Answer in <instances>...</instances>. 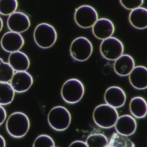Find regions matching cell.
Returning <instances> with one entry per match:
<instances>
[{"label": "cell", "instance_id": "obj_8", "mask_svg": "<svg viewBox=\"0 0 147 147\" xmlns=\"http://www.w3.org/2000/svg\"><path fill=\"white\" fill-rule=\"evenodd\" d=\"M98 20L97 12L90 5H82L75 12V22L81 28H90L93 27Z\"/></svg>", "mask_w": 147, "mask_h": 147}, {"label": "cell", "instance_id": "obj_25", "mask_svg": "<svg viewBox=\"0 0 147 147\" xmlns=\"http://www.w3.org/2000/svg\"><path fill=\"white\" fill-rule=\"evenodd\" d=\"M55 142L52 138L47 135H41L37 137L33 143L34 147H54Z\"/></svg>", "mask_w": 147, "mask_h": 147}, {"label": "cell", "instance_id": "obj_22", "mask_svg": "<svg viewBox=\"0 0 147 147\" xmlns=\"http://www.w3.org/2000/svg\"><path fill=\"white\" fill-rule=\"evenodd\" d=\"M14 74V70L9 63L4 62L2 59H0V82H11Z\"/></svg>", "mask_w": 147, "mask_h": 147}, {"label": "cell", "instance_id": "obj_11", "mask_svg": "<svg viewBox=\"0 0 147 147\" xmlns=\"http://www.w3.org/2000/svg\"><path fill=\"white\" fill-rule=\"evenodd\" d=\"M92 32L98 39L104 40L111 37L115 31V26L113 22L106 18L98 19L92 27Z\"/></svg>", "mask_w": 147, "mask_h": 147}, {"label": "cell", "instance_id": "obj_17", "mask_svg": "<svg viewBox=\"0 0 147 147\" xmlns=\"http://www.w3.org/2000/svg\"><path fill=\"white\" fill-rule=\"evenodd\" d=\"M9 64L14 71H26L30 66V60L26 54L20 51L11 53L9 57Z\"/></svg>", "mask_w": 147, "mask_h": 147}, {"label": "cell", "instance_id": "obj_4", "mask_svg": "<svg viewBox=\"0 0 147 147\" xmlns=\"http://www.w3.org/2000/svg\"><path fill=\"white\" fill-rule=\"evenodd\" d=\"M85 93V88L82 82L78 79H69L63 84L61 95L64 101L69 104L79 102Z\"/></svg>", "mask_w": 147, "mask_h": 147}, {"label": "cell", "instance_id": "obj_13", "mask_svg": "<svg viewBox=\"0 0 147 147\" xmlns=\"http://www.w3.org/2000/svg\"><path fill=\"white\" fill-rule=\"evenodd\" d=\"M33 82L32 76L27 71H17L13 74L10 84L15 92L23 93L30 89Z\"/></svg>", "mask_w": 147, "mask_h": 147}, {"label": "cell", "instance_id": "obj_6", "mask_svg": "<svg viewBox=\"0 0 147 147\" xmlns=\"http://www.w3.org/2000/svg\"><path fill=\"white\" fill-rule=\"evenodd\" d=\"M93 51V47L89 40L83 36L73 40L70 47L71 57L77 61L84 62L89 59Z\"/></svg>", "mask_w": 147, "mask_h": 147}, {"label": "cell", "instance_id": "obj_24", "mask_svg": "<svg viewBox=\"0 0 147 147\" xmlns=\"http://www.w3.org/2000/svg\"><path fill=\"white\" fill-rule=\"evenodd\" d=\"M125 137L119 134H113L109 143V147H134L132 142Z\"/></svg>", "mask_w": 147, "mask_h": 147}, {"label": "cell", "instance_id": "obj_3", "mask_svg": "<svg viewBox=\"0 0 147 147\" xmlns=\"http://www.w3.org/2000/svg\"><path fill=\"white\" fill-rule=\"evenodd\" d=\"M33 37L34 41L39 47L48 49L56 42L57 33L52 25L47 23H42L36 27Z\"/></svg>", "mask_w": 147, "mask_h": 147}, {"label": "cell", "instance_id": "obj_10", "mask_svg": "<svg viewBox=\"0 0 147 147\" xmlns=\"http://www.w3.org/2000/svg\"><path fill=\"white\" fill-rule=\"evenodd\" d=\"M24 44V40L21 34L11 31L5 33L1 40L2 49L11 53L20 51Z\"/></svg>", "mask_w": 147, "mask_h": 147}, {"label": "cell", "instance_id": "obj_7", "mask_svg": "<svg viewBox=\"0 0 147 147\" xmlns=\"http://www.w3.org/2000/svg\"><path fill=\"white\" fill-rule=\"evenodd\" d=\"M123 44L120 40L111 37L102 40L100 46V52L106 59L114 61L123 55Z\"/></svg>", "mask_w": 147, "mask_h": 147}, {"label": "cell", "instance_id": "obj_28", "mask_svg": "<svg viewBox=\"0 0 147 147\" xmlns=\"http://www.w3.org/2000/svg\"><path fill=\"white\" fill-rule=\"evenodd\" d=\"M70 147H87L86 143L83 141L77 140L74 141L70 145Z\"/></svg>", "mask_w": 147, "mask_h": 147}, {"label": "cell", "instance_id": "obj_16", "mask_svg": "<svg viewBox=\"0 0 147 147\" xmlns=\"http://www.w3.org/2000/svg\"><path fill=\"white\" fill-rule=\"evenodd\" d=\"M135 67V61L131 56L128 55H122L116 59L113 68L118 75L125 77L130 74Z\"/></svg>", "mask_w": 147, "mask_h": 147}, {"label": "cell", "instance_id": "obj_18", "mask_svg": "<svg viewBox=\"0 0 147 147\" xmlns=\"http://www.w3.org/2000/svg\"><path fill=\"white\" fill-rule=\"evenodd\" d=\"M129 23L136 29L142 30L147 27V9L140 7L132 10L129 17Z\"/></svg>", "mask_w": 147, "mask_h": 147}, {"label": "cell", "instance_id": "obj_9", "mask_svg": "<svg viewBox=\"0 0 147 147\" xmlns=\"http://www.w3.org/2000/svg\"><path fill=\"white\" fill-rule=\"evenodd\" d=\"M28 16L21 12H15L9 16L7 21L8 28L11 31L21 33L26 31L30 26Z\"/></svg>", "mask_w": 147, "mask_h": 147}, {"label": "cell", "instance_id": "obj_19", "mask_svg": "<svg viewBox=\"0 0 147 147\" xmlns=\"http://www.w3.org/2000/svg\"><path fill=\"white\" fill-rule=\"evenodd\" d=\"M129 111L132 115L137 118H143L147 113V102L141 97L137 96L132 98L129 103Z\"/></svg>", "mask_w": 147, "mask_h": 147}, {"label": "cell", "instance_id": "obj_1", "mask_svg": "<svg viewBox=\"0 0 147 147\" xmlns=\"http://www.w3.org/2000/svg\"><path fill=\"white\" fill-rule=\"evenodd\" d=\"M30 121L28 116L22 112H16L9 117L6 121V129L11 136L21 138L28 132Z\"/></svg>", "mask_w": 147, "mask_h": 147}, {"label": "cell", "instance_id": "obj_21", "mask_svg": "<svg viewBox=\"0 0 147 147\" xmlns=\"http://www.w3.org/2000/svg\"><path fill=\"white\" fill-rule=\"evenodd\" d=\"M86 145L89 147H109V141L107 137L102 134L90 135L86 139Z\"/></svg>", "mask_w": 147, "mask_h": 147}, {"label": "cell", "instance_id": "obj_14", "mask_svg": "<svg viewBox=\"0 0 147 147\" xmlns=\"http://www.w3.org/2000/svg\"><path fill=\"white\" fill-rule=\"evenodd\" d=\"M114 126L118 134L124 136H129L136 132L137 122L132 116L125 115L118 117Z\"/></svg>", "mask_w": 147, "mask_h": 147}, {"label": "cell", "instance_id": "obj_26", "mask_svg": "<svg viewBox=\"0 0 147 147\" xmlns=\"http://www.w3.org/2000/svg\"><path fill=\"white\" fill-rule=\"evenodd\" d=\"M121 4L123 7L128 10H134L141 7L144 4L143 0H121Z\"/></svg>", "mask_w": 147, "mask_h": 147}, {"label": "cell", "instance_id": "obj_23", "mask_svg": "<svg viewBox=\"0 0 147 147\" xmlns=\"http://www.w3.org/2000/svg\"><path fill=\"white\" fill-rule=\"evenodd\" d=\"M18 6L16 0H0V14L9 16L16 12Z\"/></svg>", "mask_w": 147, "mask_h": 147}, {"label": "cell", "instance_id": "obj_20", "mask_svg": "<svg viewBox=\"0 0 147 147\" xmlns=\"http://www.w3.org/2000/svg\"><path fill=\"white\" fill-rule=\"evenodd\" d=\"M15 91L11 84L0 82V105H6L11 104L15 97Z\"/></svg>", "mask_w": 147, "mask_h": 147}, {"label": "cell", "instance_id": "obj_12", "mask_svg": "<svg viewBox=\"0 0 147 147\" xmlns=\"http://www.w3.org/2000/svg\"><path fill=\"white\" fill-rule=\"evenodd\" d=\"M105 100L106 104L115 109L123 106L126 102V94L120 87L113 86L109 87L105 94Z\"/></svg>", "mask_w": 147, "mask_h": 147}, {"label": "cell", "instance_id": "obj_15", "mask_svg": "<svg viewBox=\"0 0 147 147\" xmlns=\"http://www.w3.org/2000/svg\"><path fill=\"white\" fill-rule=\"evenodd\" d=\"M131 85L136 89L142 90L147 87V69L143 66L135 67L129 75Z\"/></svg>", "mask_w": 147, "mask_h": 147}, {"label": "cell", "instance_id": "obj_5", "mask_svg": "<svg viewBox=\"0 0 147 147\" xmlns=\"http://www.w3.org/2000/svg\"><path fill=\"white\" fill-rule=\"evenodd\" d=\"M48 122L51 127L58 131H65L71 122V116L67 109L58 106L51 109L48 115Z\"/></svg>", "mask_w": 147, "mask_h": 147}, {"label": "cell", "instance_id": "obj_29", "mask_svg": "<svg viewBox=\"0 0 147 147\" xmlns=\"http://www.w3.org/2000/svg\"><path fill=\"white\" fill-rule=\"evenodd\" d=\"M6 146L5 141L4 138L0 135V147H5Z\"/></svg>", "mask_w": 147, "mask_h": 147}, {"label": "cell", "instance_id": "obj_2", "mask_svg": "<svg viewBox=\"0 0 147 147\" xmlns=\"http://www.w3.org/2000/svg\"><path fill=\"white\" fill-rule=\"evenodd\" d=\"M119 116L116 109L107 104L98 106L94 109L93 114L94 121L102 128L113 127Z\"/></svg>", "mask_w": 147, "mask_h": 147}, {"label": "cell", "instance_id": "obj_30", "mask_svg": "<svg viewBox=\"0 0 147 147\" xmlns=\"http://www.w3.org/2000/svg\"><path fill=\"white\" fill-rule=\"evenodd\" d=\"M3 22L2 19L0 17V32H1L2 28H3Z\"/></svg>", "mask_w": 147, "mask_h": 147}, {"label": "cell", "instance_id": "obj_27", "mask_svg": "<svg viewBox=\"0 0 147 147\" xmlns=\"http://www.w3.org/2000/svg\"><path fill=\"white\" fill-rule=\"evenodd\" d=\"M6 112L5 109L0 105V125L4 122L6 118Z\"/></svg>", "mask_w": 147, "mask_h": 147}]
</instances>
